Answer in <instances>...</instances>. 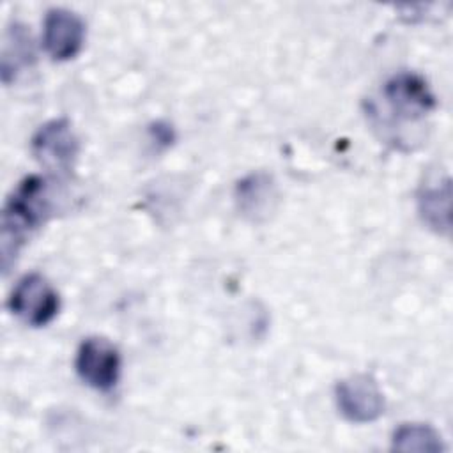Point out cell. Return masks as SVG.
<instances>
[{
    "label": "cell",
    "mask_w": 453,
    "mask_h": 453,
    "mask_svg": "<svg viewBox=\"0 0 453 453\" xmlns=\"http://www.w3.org/2000/svg\"><path fill=\"white\" fill-rule=\"evenodd\" d=\"M51 212L48 182L39 175L25 177L7 198L2 212V267L7 273L27 235Z\"/></svg>",
    "instance_id": "obj_1"
},
{
    "label": "cell",
    "mask_w": 453,
    "mask_h": 453,
    "mask_svg": "<svg viewBox=\"0 0 453 453\" xmlns=\"http://www.w3.org/2000/svg\"><path fill=\"white\" fill-rule=\"evenodd\" d=\"M9 310L25 324L41 327L50 324L60 308L57 290L39 273L25 274L9 296Z\"/></svg>",
    "instance_id": "obj_2"
},
{
    "label": "cell",
    "mask_w": 453,
    "mask_h": 453,
    "mask_svg": "<svg viewBox=\"0 0 453 453\" xmlns=\"http://www.w3.org/2000/svg\"><path fill=\"white\" fill-rule=\"evenodd\" d=\"M382 97L391 117L398 122H414L435 108V97L426 81L414 73H398L382 87Z\"/></svg>",
    "instance_id": "obj_3"
},
{
    "label": "cell",
    "mask_w": 453,
    "mask_h": 453,
    "mask_svg": "<svg viewBox=\"0 0 453 453\" xmlns=\"http://www.w3.org/2000/svg\"><path fill=\"white\" fill-rule=\"evenodd\" d=\"M32 152L46 170L69 173L78 156V138L69 120L55 119L42 124L32 136Z\"/></svg>",
    "instance_id": "obj_4"
},
{
    "label": "cell",
    "mask_w": 453,
    "mask_h": 453,
    "mask_svg": "<svg viewBox=\"0 0 453 453\" xmlns=\"http://www.w3.org/2000/svg\"><path fill=\"white\" fill-rule=\"evenodd\" d=\"M74 366L87 386L110 391L120 375V354L106 338L90 336L80 343Z\"/></svg>",
    "instance_id": "obj_5"
},
{
    "label": "cell",
    "mask_w": 453,
    "mask_h": 453,
    "mask_svg": "<svg viewBox=\"0 0 453 453\" xmlns=\"http://www.w3.org/2000/svg\"><path fill=\"white\" fill-rule=\"evenodd\" d=\"M334 396L342 416L352 423H370L384 412L382 391L368 373H356L340 380Z\"/></svg>",
    "instance_id": "obj_6"
},
{
    "label": "cell",
    "mask_w": 453,
    "mask_h": 453,
    "mask_svg": "<svg viewBox=\"0 0 453 453\" xmlns=\"http://www.w3.org/2000/svg\"><path fill=\"white\" fill-rule=\"evenodd\" d=\"M85 39V25L73 11L53 7L44 16L42 44L53 60H69L78 55Z\"/></svg>",
    "instance_id": "obj_7"
},
{
    "label": "cell",
    "mask_w": 453,
    "mask_h": 453,
    "mask_svg": "<svg viewBox=\"0 0 453 453\" xmlns=\"http://www.w3.org/2000/svg\"><path fill=\"white\" fill-rule=\"evenodd\" d=\"M276 184L271 175L264 172L250 173L235 186V202L242 216L260 221L267 218L276 205Z\"/></svg>",
    "instance_id": "obj_8"
},
{
    "label": "cell",
    "mask_w": 453,
    "mask_h": 453,
    "mask_svg": "<svg viewBox=\"0 0 453 453\" xmlns=\"http://www.w3.org/2000/svg\"><path fill=\"white\" fill-rule=\"evenodd\" d=\"M449 205H451V182L448 177L442 180L437 179L434 182H426L421 186L418 193V212L423 223L441 234L449 235L451 221H449Z\"/></svg>",
    "instance_id": "obj_9"
},
{
    "label": "cell",
    "mask_w": 453,
    "mask_h": 453,
    "mask_svg": "<svg viewBox=\"0 0 453 453\" xmlns=\"http://www.w3.org/2000/svg\"><path fill=\"white\" fill-rule=\"evenodd\" d=\"M35 62V51L32 44L30 32L21 23H12L4 34L2 44V80L4 83H11L16 76L32 67Z\"/></svg>",
    "instance_id": "obj_10"
},
{
    "label": "cell",
    "mask_w": 453,
    "mask_h": 453,
    "mask_svg": "<svg viewBox=\"0 0 453 453\" xmlns=\"http://www.w3.org/2000/svg\"><path fill=\"white\" fill-rule=\"evenodd\" d=\"M391 448L403 453H439L444 449V444L430 425L405 423L395 430Z\"/></svg>",
    "instance_id": "obj_11"
}]
</instances>
